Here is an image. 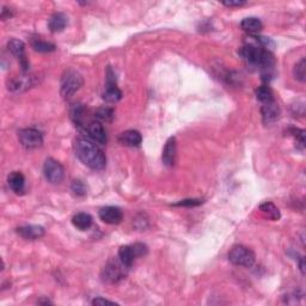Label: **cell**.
Instances as JSON below:
<instances>
[{
  "label": "cell",
  "mask_w": 306,
  "mask_h": 306,
  "mask_svg": "<svg viewBox=\"0 0 306 306\" xmlns=\"http://www.w3.org/2000/svg\"><path fill=\"white\" fill-rule=\"evenodd\" d=\"M98 215L99 219L108 225H118L122 221V218H124L121 209L119 207H115V206H106V207L101 208Z\"/></svg>",
  "instance_id": "8fae6325"
},
{
  "label": "cell",
  "mask_w": 306,
  "mask_h": 306,
  "mask_svg": "<svg viewBox=\"0 0 306 306\" xmlns=\"http://www.w3.org/2000/svg\"><path fill=\"white\" fill-rule=\"evenodd\" d=\"M259 211L273 221H278L281 218L280 211H279V208L273 202H264V204H262L259 206Z\"/></svg>",
  "instance_id": "7402d4cb"
},
{
  "label": "cell",
  "mask_w": 306,
  "mask_h": 306,
  "mask_svg": "<svg viewBox=\"0 0 306 306\" xmlns=\"http://www.w3.org/2000/svg\"><path fill=\"white\" fill-rule=\"evenodd\" d=\"M12 16V13L8 11V9H6V6H4L2 10V19H6V18H10Z\"/></svg>",
  "instance_id": "4dcf8cb0"
},
{
  "label": "cell",
  "mask_w": 306,
  "mask_h": 306,
  "mask_svg": "<svg viewBox=\"0 0 306 306\" xmlns=\"http://www.w3.org/2000/svg\"><path fill=\"white\" fill-rule=\"evenodd\" d=\"M256 97H257V99L262 103V104H265V103L274 101L272 90L265 85L259 86V88L256 90Z\"/></svg>",
  "instance_id": "cb8c5ba5"
},
{
  "label": "cell",
  "mask_w": 306,
  "mask_h": 306,
  "mask_svg": "<svg viewBox=\"0 0 306 306\" xmlns=\"http://www.w3.org/2000/svg\"><path fill=\"white\" fill-rule=\"evenodd\" d=\"M31 46L36 52H40V53H51V52H54L56 48L54 43L45 41V40L42 39H34L31 41Z\"/></svg>",
  "instance_id": "603a6c76"
},
{
  "label": "cell",
  "mask_w": 306,
  "mask_h": 306,
  "mask_svg": "<svg viewBox=\"0 0 306 306\" xmlns=\"http://www.w3.org/2000/svg\"><path fill=\"white\" fill-rule=\"evenodd\" d=\"M83 76L74 69L69 68L65 71L61 76V86H60V92L65 99L71 98L73 95L78 91L83 86Z\"/></svg>",
  "instance_id": "3957f363"
},
{
  "label": "cell",
  "mask_w": 306,
  "mask_h": 306,
  "mask_svg": "<svg viewBox=\"0 0 306 306\" xmlns=\"http://www.w3.org/2000/svg\"><path fill=\"white\" fill-rule=\"evenodd\" d=\"M148 248L142 243H134L131 245H122L119 249V259L127 268H131L134 264L136 258L144 257L147 255Z\"/></svg>",
  "instance_id": "277c9868"
},
{
  "label": "cell",
  "mask_w": 306,
  "mask_h": 306,
  "mask_svg": "<svg viewBox=\"0 0 306 306\" xmlns=\"http://www.w3.org/2000/svg\"><path fill=\"white\" fill-rule=\"evenodd\" d=\"M176 157H177V142H176L175 138H170L168 139L164 148H163L162 161L164 165L172 166L176 162Z\"/></svg>",
  "instance_id": "7c38bea8"
},
{
  "label": "cell",
  "mask_w": 306,
  "mask_h": 306,
  "mask_svg": "<svg viewBox=\"0 0 306 306\" xmlns=\"http://www.w3.org/2000/svg\"><path fill=\"white\" fill-rule=\"evenodd\" d=\"M43 175L52 184H60L65 178V169L54 158H48L43 164Z\"/></svg>",
  "instance_id": "52a82bcc"
},
{
  "label": "cell",
  "mask_w": 306,
  "mask_h": 306,
  "mask_svg": "<svg viewBox=\"0 0 306 306\" xmlns=\"http://www.w3.org/2000/svg\"><path fill=\"white\" fill-rule=\"evenodd\" d=\"M8 184L10 189L16 194H23L25 190V177L22 172L13 171L9 175Z\"/></svg>",
  "instance_id": "9a60e30c"
},
{
  "label": "cell",
  "mask_w": 306,
  "mask_h": 306,
  "mask_svg": "<svg viewBox=\"0 0 306 306\" xmlns=\"http://www.w3.org/2000/svg\"><path fill=\"white\" fill-rule=\"evenodd\" d=\"M92 305H105V304H109V305H114L115 302L114 301H110L108 300V299H104V298H95L94 300L91 301Z\"/></svg>",
  "instance_id": "f1b7e54d"
},
{
  "label": "cell",
  "mask_w": 306,
  "mask_h": 306,
  "mask_svg": "<svg viewBox=\"0 0 306 306\" xmlns=\"http://www.w3.org/2000/svg\"><path fill=\"white\" fill-rule=\"evenodd\" d=\"M241 28L242 30H244L245 32H248V34L254 35L263 29V23L261 22V19L256 17H248L244 18L241 22Z\"/></svg>",
  "instance_id": "ffe728a7"
},
{
  "label": "cell",
  "mask_w": 306,
  "mask_h": 306,
  "mask_svg": "<svg viewBox=\"0 0 306 306\" xmlns=\"http://www.w3.org/2000/svg\"><path fill=\"white\" fill-rule=\"evenodd\" d=\"M71 189L73 192V194H74L75 196H85L86 195V185L84 184V182H82L81 179H75V181H73L72 185H71Z\"/></svg>",
  "instance_id": "484cf974"
},
{
  "label": "cell",
  "mask_w": 306,
  "mask_h": 306,
  "mask_svg": "<svg viewBox=\"0 0 306 306\" xmlns=\"http://www.w3.org/2000/svg\"><path fill=\"white\" fill-rule=\"evenodd\" d=\"M112 116H114V111H112L111 109L103 108V109H99V110L96 112L95 118H97L98 121L99 120H102V121H110Z\"/></svg>",
  "instance_id": "4316f807"
},
{
  "label": "cell",
  "mask_w": 306,
  "mask_h": 306,
  "mask_svg": "<svg viewBox=\"0 0 306 306\" xmlns=\"http://www.w3.org/2000/svg\"><path fill=\"white\" fill-rule=\"evenodd\" d=\"M228 261L237 267L251 268L255 264V254L244 245H235L228 252Z\"/></svg>",
  "instance_id": "5b68a950"
},
{
  "label": "cell",
  "mask_w": 306,
  "mask_h": 306,
  "mask_svg": "<svg viewBox=\"0 0 306 306\" xmlns=\"http://www.w3.org/2000/svg\"><path fill=\"white\" fill-rule=\"evenodd\" d=\"M119 142L124 146H128V147H138L142 142V136L140 132L129 129V131H126L120 134Z\"/></svg>",
  "instance_id": "5bb4252c"
},
{
  "label": "cell",
  "mask_w": 306,
  "mask_h": 306,
  "mask_svg": "<svg viewBox=\"0 0 306 306\" xmlns=\"http://www.w3.org/2000/svg\"><path fill=\"white\" fill-rule=\"evenodd\" d=\"M17 234L22 238L29 239V241H36L45 236V228L39 225H26L21 226L17 228Z\"/></svg>",
  "instance_id": "4fadbf2b"
},
{
  "label": "cell",
  "mask_w": 306,
  "mask_h": 306,
  "mask_svg": "<svg viewBox=\"0 0 306 306\" xmlns=\"http://www.w3.org/2000/svg\"><path fill=\"white\" fill-rule=\"evenodd\" d=\"M293 74H294V76H295V79H298L299 82H305L306 61H305V59H304V58H302V59L300 60V61H299L298 64L294 66Z\"/></svg>",
  "instance_id": "d4e9b609"
},
{
  "label": "cell",
  "mask_w": 306,
  "mask_h": 306,
  "mask_svg": "<svg viewBox=\"0 0 306 306\" xmlns=\"http://www.w3.org/2000/svg\"><path fill=\"white\" fill-rule=\"evenodd\" d=\"M8 49L13 56H16L19 60V64L22 66L23 72L29 71V62L25 58V45L24 42L17 39H11L8 42Z\"/></svg>",
  "instance_id": "30bf717a"
},
{
  "label": "cell",
  "mask_w": 306,
  "mask_h": 306,
  "mask_svg": "<svg viewBox=\"0 0 306 306\" xmlns=\"http://www.w3.org/2000/svg\"><path fill=\"white\" fill-rule=\"evenodd\" d=\"M34 84L35 82L32 75L17 76V78L12 79L9 83V90H11V91H23V90L29 89L30 86H32Z\"/></svg>",
  "instance_id": "d6986e66"
},
{
  "label": "cell",
  "mask_w": 306,
  "mask_h": 306,
  "mask_svg": "<svg viewBox=\"0 0 306 306\" xmlns=\"http://www.w3.org/2000/svg\"><path fill=\"white\" fill-rule=\"evenodd\" d=\"M72 224L75 228L85 231L92 226V217L88 213H78L72 218Z\"/></svg>",
  "instance_id": "44dd1931"
},
{
  "label": "cell",
  "mask_w": 306,
  "mask_h": 306,
  "mask_svg": "<svg viewBox=\"0 0 306 306\" xmlns=\"http://www.w3.org/2000/svg\"><path fill=\"white\" fill-rule=\"evenodd\" d=\"M86 134H88L89 138H91L92 140L97 144L104 145L108 141V136H106V132L104 127H103L102 122L98 121V120H92V121H89L88 124L84 126L83 128Z\"/></svg>",
  "instance_id": "9c48e42d"
},
{
  "label": "cell",
  "mask_w": 306,
  "mask_h": 306,
  "mask_svg": "<svg viewBox=\"0 0 306 306\" xmlns=\"http://www.w3.org/2000/svg\"><path fill=\"white\" fill-rule=\"evenodd\" d=\"M122 98L121 90L118 88L116 82H105V90L103 92V99L108 103H116Z\"/></svg>",
  "instance_id": "e0dca14e"
},
{
  "label": "cell",
  "mask_w": 306,
  "mask_h": 306,
  "mask_svg": "<svg viewBox=\"0 0 306 306\" xmlns=\"http://www.w3.org/2000/svg\"><path fill=\"white\" fill-rule=\"evenodd\" d=\"M202 204V200L200 199H187V200H182L175 204L174 206H183V207H195Z\"/></svg>",
  "instance_id": "83f0119b"
},
{
  "label": "cell",
  "mask_w": 306,
  "mask_h": 306,
  "mask_svg": "<svg viewBox=\"0 0 306 306\" xmlns=\"http://www.w3.org/2000/svg\"><path fill=\"white\" fill-rule=\"evenodd\" d=\"M67 23H68V18L65 13L56 12L54 15H52V17L49 18L48 26L52 32H61L62 30L67 26Z\"/></svg>",
  "instance_id": "ac0fdd59"
},
{
  "label": "cell",
  "mask_w": 306,
  "mask_h": 306,
  "mask_svg": "<svg viewBox=\"0 0 306 306\" xmlns=\"http://www.w3.org/2000/svg\"><path fill=\"white\" fill-rule=\"evenodd\" d=\"M18 139L23 147L26 149L39 148L43 144L42 133L35 128H25L19 131Z\"/></svg>",
  "instance_id": "ba28073f"
},
{
  "label": "cell",
  "mask_w": 306,
  "mask_h": 306,
  "mask_svg": "<svg viewBox=\"0 0 306 306\" xmlns=\"http://www.w3.org/2000/svg\"><path fill=\"white\" fill-rule=\"evenodd\" d=\"M127 269L128 268L120 259H118V261L111 259L102 269L101 278L106 284H116V282L122 280L126 277V271Z\"/></svg>",
  "instance_id": "8992f818"
},
{
  "label": "cell",
  "mask_w": 306,
  "mask_h": 306,
  "mask_svg": "<svg viewBox=\"0 0 306 306\" xmlns=\"http://www.w3.org/2000/svg\"><path fill=\"white\" fill-rule=\"evenodd\" d=\"M261 111L264 124H272V122L277 121L279 116H280V109H279L275 101L265 103V104L262 105Z\"/></svg>",
  "instance_id": "2e32d148"
},
{
  "label": "cell",
  "mask_w": 306,
  "mask_h": 306,
  "mask_svg": "<svg viewBox=\"0 0 306 306\" xmlns=\"http://www.w3.org/2000/svg\"><path fill=\"white\" fill-rule=\"evenodd\" d=\"M225 6H227V8H241V6L245 5L247 3L245 2H224L222 3Z\"/></svg>",
  "instance_id": "f546056e"
},
{
  "label": "cell",
  "mask_w": 306,
  "mask_h": 306,
  "mask_svg": "<svg viewBox=\"0 0 306 306\" xmlns=\"http://www.w3.org/2000/svg\"><path fill=\"white\" fill-rule=\"evenodd\" d=\"M74 151L79 161L92 170H102L105 168V155L97 145L88 139H76L74 142Z\"/></svg>",
  "instance_id": "7a4b0ae2"
},
{
  "label": "cell",
  "mask_w": 306,
  "mask_h": 306,
  "mask_svg": "<svg viewBox=\"0 0 306 306\" xmlns=\"http://www.w3.org/2000/svg\"><path fill=\"white\" fill-rule=\"evenodd\" d=\"M239 55L247 64L256 67L262 72L263 76H271L274 71L275 60L274 56L267 49L255 43H245L239 49Z\"/></svg>",
  "instance_id": "6da1fadb"
}]
</instances>
